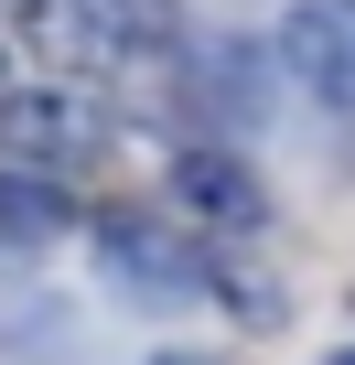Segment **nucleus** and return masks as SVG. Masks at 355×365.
<instances>
[{
	"label": "nucleus",
	"instance_id": "obj_1",
	"mask_svg": "<svg viewBox=\"0 0 355 365\" xmlns=\"http://www.w3.org/2000/svg\"><path fill=\"white\" fill-rule=\"evenodd\" d=\"M97 269H108L129 301H151V312H184V301H205V290H237V279L205 258V237L172 226V215H97ZM237 301H248V290H237Z\"/></svg>",
	"mask_w": 355,
	"mask_h": 365
},
{
	"label": "nucleus",
	"instance_id": "obj_2",
	"mask_svg": "<svg viewBox=\"0 0 355 365\" xmlns=\"http://www.w3.org/2000/svg\"><path fill=\"white\" fill-rule=\"evenodd\" d=\"M108 150V97H86L76 76H33V86H0V161H33V172H76Z\"/></svg>",
	"mask_w": 355,
	"mask_h": 365
},
{
	"label": "nucleus",
	"instance_id": "obj_3",
	"mask_svg": "<svg viewBox=\"0 0 355 365\" xmlns=\"http://www.w3.org/2000/svg\"><path fill=\"white\" fill-rule=\"evenodd\" d=\"M280 76L323 118H355V0H291L280 11Z\"/></svg>",
	"mask_w": 355,
	"mask_h": 365
},
{
	"label": "nucleus",
	"instance_id": "obj_4",
	"mask_svg": "<svg viewBox=\"0 0 355 365\" xmlns=\"http://www.w3.org/2000/svg\"><path fill=\"white\" fill-rule=\"evenodd\" d=\"M172 215L205 226V237H259L269 226V182L226 140H184V150H172Z\"/></svg>",
	"mask_w": 355,
	"mask_h": 365
},
{
	"label": "nucleus",
	"instance_id": "obj_5",
	"mask_svg": "<svg viewBox=\"0 0 355 365\" xmlns=\"http://www.w3.org/2000/svg\"><path fill=\"white\" fill-rule=\"evenodd\" d=\"M65 226V182L33 161H0V237H54Z\"/></svg>",
	"mask_w": 355,
	"mask_h": 365
},
{
	"label": "nucleus",
	"instance_id": "obj_6",
	"mask_svg": "<svg viewBox=\"0 0 355 365\" xmlns=\"http://www.w3.org/2000/svg\"><path fill=\"white\" fill-rule=\"evenodd\" d=\"M151 365H184V354H151Z\"/></svg>",
	"mask_w": 355,
	"mask_h": 365
},
{
	"label": "nucleus",
	"instance_id": "obj_7",
	"mask_svg": "<svg viewBox=\"0 0 355 365\" xmlns=\"http://www.w3.org/2000/svg\"><path fill=\"white\" fill-rule=\"evenodd\" d=\"M334 365H355V354H334Z\"/></svg>",
	"mask_w": 355,
	"mask_h": 365
},
{
	"label": "nucleus",
	"instance_id": "obj_8",
	"mask_svg": "<svg viewBox=\"0 0 355 365\" xmlns=\"http://www.w3.org/2000/svg\"><path fill=\"white\" fill-rule=\"evenodd\" d=\"M0 86H11V76H0Z\"/></svg>",
	"mask_w": 355,
	"mask_h": 365
}]
</instances>
